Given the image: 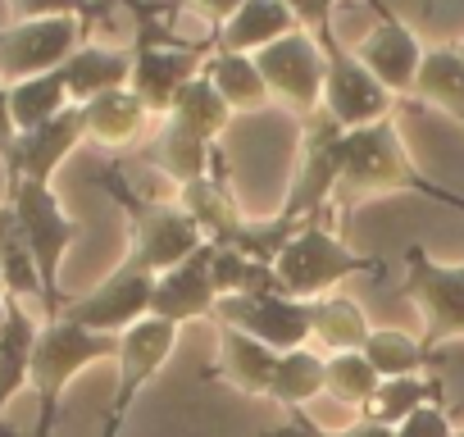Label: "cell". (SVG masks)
<instances>
[{
	"mask_svg": "<svg viewBox=\"0 0 464 437\" xmlns=\"http://www.w3.org/2000/svg\"><path fill=\"white\" fill-rule=\"evenodd\" d=\"M355 60L392 92H414V78H419V64H423V46L419 37L392 15V19H378V28L369 33V42L355 51Z\"/></svg>",
	"mask_w": 464,
	"mask_h": 437,
	"instance_id": "16",
	"label": "cell"
},
{
	"mask_svg": "<svg viewBox=\"0 0 464 437\" xmlns=\"http://www.w3.org/2000/svg\"><path fill=\"white\" fill-rule=\"evenodd\" d=\"M0 296H5V274H0Z\"/></svg>",
	"mask_w": 464,
	"mask_h": 437,
	"instance_id": "43",
	"label": "cell"
},
{
	"mask_svg": "<svg viewBox=\"0 0 464 437\" xmlns=\"http://www.w3.org/2000/svg\"><path fill=\"white\" fill-rule=\"evenodd\" d=\"M283 5L292 10V19L301 24L305 37H314V46L324 55H333L342 42H337V28H333V10H337V0H283Z\"/></svg>",
	"mask_w": 464,
	"mask_h": 437,
	"instance_id": "34",
	"label": "cell"
},
{
	"mask_svg": "<svg viewBox=\"0 0 464 437\" xmlns=\"http://www.w3.org/2000/svg\"><path fill=\"white\" fill-rule=\"evenodd\" d=\"M364 5H369L378 19H392V5H387V0H364Z\"/></svg>",
	"mask_w": 464,
	"mask_h": 437,
	"instance_id": "40",
	"label": "cell"
},
{
	"mask_svg": "<svg viewBox=\"0 0 464 437\" xmlns=\"http://www.w3.org/2000/svg\"><path fill=\"white\" fill-rule=\"evenodd\" d=\"M19 24L24 19H82L92 24V0H10Z\"/></svg>",
	"mask_w": 464,
	"mask_h": 437,
	"instance_id": "36",
	"label": "cell"
},
{
	"mask_svg": "<svg viewBox=\"0 0 464 437\" xmlns=\"http://www.w3.org/2000/svg\"><path fill=\"white\" fill-rule=\"evenodd\" d=\"M382 387L378 369L360 355V351H342V355H328V374H324V392H333L337 401L346 405H369L373 392Z\"/></svg>",
	"mask_w": 464,
	"mask_h": 437,
	"instance_id": "33",
	"label": "cell"
},
{
	"mask_svg": "<svg viewBox=\"0 0 464 437\" xmlns=\"http://www.w3.org/2000/svg\"><path fill=\"white\" fill-rule=\"evenodd\" d=\"M169 119L173 123H182L187 132H196L200 141H214L223 128H227V119H232V105L214 92V83L205 78V73H196L178 96H173V105H169Z\"/></svg>",
	"mask_w": 464,
	"mask_h": 437,
	"instance_id": "24",
	"label": "cell"
},
{
	"mask_svg": "<svg viewBox=\"0 0 464 437\" xmlns=\"http://www.w3.org/2000/svg\"><path fill=\"white\" fill-rule=\"evenodd\" d=\"M0 328H5V296H0Z\"/></svg>",
	"mask_w": 464,
	"mask_h": 437,
	"instance_id": "41",
	"label": "cell"
},
{
	"mask_svg": "<svg viewBox=\"0 0 464 437\" xmlns=\"http://www.w3.org/2000/svg\"><path fill=\"white\" fill-rule=\"evenodd\" d=\"M337 187H346L355 196L405 187V191H428V196L450 200V205L464 209L459 196H450V191H441V187H432V182L419 178V169L410 164V155H405V146H401V137H396V128L387 119L373 123V128H355V132L342 137V182Z\"/></svg>",
	"mask_w": 464,
	"mask_h": 437,
	"instance_id": "5",
	"label": "cell"
},
{
	"mask_svg": "<svg viewBox=\"0 0 464 437\" xmlns=\"http://www.w3.org/2000/svg\"><path fill=\"white\" fill-rule=\"evenodd\" d=\"M209 55V46H155V42H137V55H132V78H128V92L146 105V110H169L173 96L200 73L196 60Z\"/></svg>",
	"mask_w": 464,
	"mask_h": 437,
	"instance_id": "13",
	"label": "cell"
},
{
	"mask_svg": "<svg viewBox=\"0 0 464 437\" xmlns=\"http://www.w3.org/2000/svg\"><path fill=\"white\" fill-rule=\"evenodd\" d=\"M414 92L432 105H441L455 123H464V55L441 46V51H423Z\"/></svg>",
	"mask_w": 464,
	"mask_h": 437,
	"instance_id": "25",
	"label": "cell"
},
{
	"mask_svg": "<svg viewBox=\"0 0 464 437\" xmlns=\"http://www.w3.org/2000/svg\"><path fill=\"white\" fill-rule=\"evenodd\" d=\"M342 137L346 128H337L333 114H324V105L310 114L305 123V146H301V173H296V187L283 205L278 218L287 224H305V218L319 214V205L337 191L342 182Z\"/></svg>",
	"mask_w": 464,
	"mask_h": 437,
	"instance_id": "9",
	"label": "cell"
},
{
	"mask_svg": "<svg viewBox=\"0 0 464 437\" xmlns=\"http://www.w3.org/2000/svg\"><path fill=\"white\" fill-rule=\"evenodd\" d=\"M110 191L123 200V209L132 214V265L146 269V274H169L178 269L182 260H191L200 247H205V233L196 228V218L173 205V200H146V196H132L119 173H110Z\"/></svg>",
	"mask_w": 464,
	"mask_h": 437,
	"instance_id": "3",
	"label": "cell"
},
{
	"mask_svg": "<svg viewBox=\"0 0 464 437\" xmlns=\"http://www.w3.org/2000/svg\"><path fill=\"white\" fill-rule=\"evenodd\" d=\"M82 19H24L0 28V83L14 87L24 78H42L64 69V60L82 46Z\"/></svg>",
	"mask_w": 464,
	"mask_h": 437,
	"instance_id": "6",
	"label": "cell"
},
{
	"mask_svg": "<svg viewBox=\"0 0 464 437\" xmlns=\"http://www.w3.org/2000/svg\"><path fill=\"white\" fill-rule=\"evenodd\" d=\"M396 437H455V428H450V419H446V405H441V401H428V405H419V410L396 428Z\"/></svg>",
	"mask_w": 464,
	"mask_h": 437,
	"instance_id": "37",
	"label": "cell"
},
{
	"mask_svg": "<svg viewBox=\"0 0 464 437\" xmlns=\"http://www.w3.org/2000/svg\"><path fill=\"white\" fill-rule=\"evenodd\" d=\"M405 292L428 319L423 351L464 337V265H437L423 247L405 251Z\"/></svg>",
	"mask_w": 464,
	"mask_h": 437,
	"instance_id": "8",
	"label": "cell"
},
{
	"mask_svg": "<svg viewBox=\"0 0 464 437\" xmlns=\"http://www.w3.org/2000/svg\"><path fill=\"white\" fill-rule=\"evenodd\" d=\"M10 209L24 228V242L37 260V274H42V292H46V319H60V265H64V251L78 242L82 224L73 214H64V205L55 200L51 182H33V178H19L10 182Z\"/></svg>",
	"mask_w": 464,
	"mask_h": 437,
	"instance_id": "2",
	"label": "cell"
},
{
	"mask_svg": "<svg viewBox=\"0 0 464 437\" xmlns=\"http://www.w3.org/2000/svg\"><path fill=\"white\" fill-rule=\"evenodd\" d=\"M82 137H87V128H82V105H69V110L55 114L51 123H42V128H33V132H19L14 155H10V164H5L10 182H19V178L51 182V173L64 164V155H69Z\"/></svg>",
	"mask_w": 464,
	"mask_h": 437,
	"instance_id": "14",
	"label": "cell"
},
{
	"mask_svg": "<svg viewBox=\"0 0 464 437\" xmlns=\"http://www.w3.org/2000/svg\"><path fill=\"white\" fill-rule=\"evenodd\" d=\"M205 78L214 83V92L232 105V110H246V105H265L269 87L256 69L251 55H232V51H209L205 55Z\"/></svg>",
	"mask_w": 464,
	"mask_h": 437,
	"instance_id": "27",
	"label": "cell"
},
{
	"mask_svg": "<svg viewBox=\"0 0 464 437\" xmlns=\"http://www.w3.org/2000/svg\"><path fill=\"white\" fill-rule=\"evenodd\" d=\"M328 60V78H324V114H333L337 119V128H346V132H355V128H373V123H382L387 119V110H392V92L346 51V46H337L333 55H324Z\"/></svg>",
	"mask_w": 464,
	"mask_h": 437,
	"instance_id": "12",
	"label": "cell"
},
{
	"mask_svg": "<svg viewBox=\"0 0 464 437\" xmlns=\"http://www.w3.org/2000/svg\"><path fill=\"white\" fill-rule=\"evenodd\" d=\"M146 119H150V110H146L128 87L105 92V96H96V101L82 105V128H87V137H96L101 146H132V141L146 132Z\"/></svg>",
	"mask_w": 464,
	"mask_h": 437,
	"instance_id": "21",
	"label": "cell"
},
{
	"mask_svg": "<svg viewBox=\"0 0 464 437\" xmlns=\"http://www.w3.org/2000/svg\"><path fill=\"white\" fill-rule=\"evenodd\" d=\"M14 141H19V128H14V119H10V87L0 83V164H10Z\"/></svg>",
	"mask_w": 464,
	"mask_h": 437,
	"instance_id": "38",
	"label": "cell"
},
{
	"mask_svg": "<svg viewBox=\"0 0 464 437\" xmlns=\"http://www.w3.org/2000/svg\"><path fill=\"white\" fill-rule=\"evenodd\" d=\"M150 296H155V274H146V269H137V265L128 260V265L114 269L96 292H87V296H78V301H64L60 319H69V324H78V328H92V333L119 337V333H128L137 319L150 315Z\"/></svg>",
	"mask_w": 464,
	"mask_h": 437,
	"instance_id": "10",
	"label": "cell"
},
{
	"mask_svg": "<svg viewBox=\"0 0 464 437\" xmlns=\"http://www.w3.org/2000/svg\"><path fill=\"white\" fill-rule=\"evenodd\" d=\"M73 101H69V87H64L60 69L55 73H42V78H24V83L10 87V119H14L19 132H33V128L51 123Z\"/></svg>",
	"mask_w": 464,
	"mask_h": 437,
	"instance_id": "26",
	"label": "cell"
},
{
	"mask_svg": "<svg viewBox=\"0 0 464 437\" xmlns=\"http://www.w3.org/2000/svg\"><path fill=\"white\" fill-rule=\"evenodd\" d=\"M274 369H278V351H269L265 342H256L237 328H223V378H232L242 392L269 396Z\"/></svg>",
	"mask_w": 464,
	"mask_h": 437,
	"instance_id": "23",
	"label": "cell"
},
{
	"mask_svg": "<svg viewBox=\"0 0 464 437\" xmlns=\"http://www.w3.org/2000/svg\"><path fill=\"white\" fill-rule=\"evenodd\" d=\"M33 346H37V324L28 319L24 301L5 296V328H0V414L28 387Z\"/></svg>",
	"mask_w": 464,
	"mask_h": 437,
	"instance_id": "20",
	"label": "cell"
},
{
	"mask_svg": "<svg viewBox=\"0 0 464 437\" xmlns=\"http://www.w3.org/2000/svg\"><path fill=\"white\" fill-rule=\"evenodd\" d=\"M260 437H396V428H382V423L360 419V423H355V428H346V432H328V428H319L305 410H292V419H287L283 428L260 432Z\"/></svg>",
	"mask_w": 464,
	"mask_h": 437,
	"instance_id": "35",
	"label": "cell"
},
{
	"mask_svg": "<svg viewBox=\"0 0 464 437\" xmlns=\"http://www.w3.org/2000/svg\"><path fill=\"white\" fill-rule=\"evenodd\" d=\"M182 209L196 218V228L205 233L209 247H237L242 233H246V218L237 214V205L227 200V191L209 173L182 187Z\"/></svg>",
	"mask_w": 464,
	"mask_h": 437,
	"instance_id": "19",
	"label": "cell"
},
{
	"mask_svg": "<svg viewBox=\"0 0 464 437\" xmlns=\"http://www.w3.org/2000/svg\"><path fill=\"white\" fill-rule=\"evenodd\" d=\"M155 164L169 173V178H178L182 187L187 182H196V178H205V164H209V141H200L196 132H187L182 123H164V132H160V141H155Z\"/></svg>",
	"mask_w": 464,
	"mask_h": 437,
	"instance_id": "32",
	"label": "cell"
},
{
	"mask_svg": "<svg viewBox=\"0 0 464 437\" xmlns=\"http://www.w3.org/2000/svg\"><path fill=\"white\" fill-rule=\"evenodd\" d=\"M105 355H119V337L110 333H92V328H78L69 319H46V328H37V346H33V369H28V383L42 401V423H37V437H51L55 419H60V396L64 387L92 364V360H105Z\"/></svg>",
	"mask_w": 464,
	"mask_h": 437,
	"instance_id": "1",
	"label": "cell"
},
{
	"mask_svg": "<svg viewBox=\"0 0 464 437\" xmlns=\"http://www.w3.org/2000/svg\"><path fill=\"white\" fill-rule=\"evenodd\" d=\"M0 274H5V296L24 301V296H37L46 306V292H42V274H37V260L24 242V228L10 209V200L0 205Z\"/></svg>",
	"mask_w": 464,
	"mask_h": 437,
	"instance_id": "22",
	"label": "cell"
},
{
	"mask_svg": "<svg viewBox=\"0 0 464 437\" xmlns=\"http://www.w3.org/2000/svg\"><path fill=\"white\" fill-rule=\"evenodd\" d=\"M382 265L369 260V256H355L346 251L333 233H324L314 218L292 233V242L278 251L274 260V278H278V292L292 296V301H319V292L337 287L342 278L351 274H378Z\"/></svg>",
	"mask_w": 464,
	"mask_h": 437,
	"instance_id": "4",
	"label": "cell"
},
{
	"mask_svg": "<svg viewBox=\"0 0 464 437\" xmlns=\"http://www.w3.org/2000/svg\"><path fill=\"white\" fill-rule=\"evenodd\" d=\"M360 355L378 369L382 383H387V378H414V374L423 369V360H428L423 342H414V337H405V333H396V328H373L369 342L360 346Z\"/></svg>",
	"mask_w": 464,
	"mask_h": 437,
	"instance_id": "31",
	"label": "cell"
},
{
	"mask_svg": "<svg viewBox=\"0 0 464 437\" xmlns=\"http://www.w3.org/2000/svg\"><path fill=\"white\" fill-rule=\"evenodd\" d=\"M191 5H196V10H200L209 24H218V28H223L232 15H237V10L246 5V0H191Z\"/></svg>",
	"mask_w": 464,
	"mask_h": 437,
	"instance_id": "39",
	"label": "cell"
},
{
	"mask_svg": "<svg viewBox=\"0 0 464 437\" xmlns=\"http://www.w3.org/2000/svg\"><path fill=\"white\" fill-rule=\"evenodd\" d=\"M256 69L265 78V87L274 96H283L287 105H296L301 114H314L324 105V78H328V60L314 46V37H305L301 28L278 37L274 46H265L256 55Z\"/></svg>",
	"mask_w": 464,
	"mask_h": 437,
	"instance_id": "11",
	"label": "cell"
},
{
	"mask_svg": "<svg viewBox=\"0 0 464 437\" xmlns=\"http://www.w3.org/2000/svg\"><path fill=\"white\" fill-rule=\"evenodd\" d=\"M324 374H328V360L310 346L301 351H287L278 355V369H274V383H269V401L287 405V410H301L310 396L324 392Z\"/></svg>",
	"mask_w": 464,
	"mask_h": 437,
	"instance_id": "29",
	"label": "cell"
},
{
	"mask_svg": "<svg viewBox=\"0 0 464 437\" xmlns=\"http://www.w3.org/2000/svg\"><path fill=\"white\" fill-rule=\"evenodd\" d=\"M218 306V292L209 283V242L182 260L178 269L160 274L155 278V296H150V315L164 319V324H187V319H205L214 315Z\"/></svg>",
	"mask_w": 464,
	"mask_h": 437,
	"instance_id": "15",
	"label": "cell"
},
{
	"mask_svg": "<svg viewBox=\"0 0 464 437\" xmlns=\"http://www.w3.org/2000/svg\"><path fill=\"white\" fill-rule=\"evenodd\" d=\"M455 437H464V432H455Z\"/></svg>",
	"mask_w": 464,
	"mask_h": 437,
	"instance_id": "45",
	"label": "cell"
},
{
	"mask_svg": "<svg viewBox=\"0 0 464 437\" xmlns=\"http://www.w3.org/2000/svg\"><path fill=\"white\" fill-rule=\"evenodd\" d=\"M214 315L223 319V328H237L256 342H265L269 351L287 355L301 351L314 337V301H292V296H218Z\"/></svg>",
	"mask_w": 464,
	"mask_h": 437,
	"instance_id": "7",
	"label": "cell"
},
{
	"mask_svg": "<svg viewBox=\"0 0 464 437\" xmlns=\"http://www.w3.org/2000/svg\"><path fill=\"white\" fill-rule=\"evenodd\" d=\"M459 55H464V46H459Z\"/></svg>",
	"mask_w": 464,
	"mask_h": 437,
	"instance_id": "44",
	"label": "cell"
},
{
	"mask_svg": "<svg viewBox=\"0 0 464 437\" xmlns=\"http://www.w3.org/2000/svg\"><path fill=\"white\" fill-rule=\"evenodd\" d=\"M296 28H301V24L292 19V10L283 5V0H246V5L218 28L214 51H232V55L256 51V55H260L265 46H274L278 37H287V33H296Z\"/></svg>",
	"mask_w": 464,
	"mask_h": 437,
	"instance_id": "17",
	"label": "cell"
},
{
	"mask_svg": "<svg viewBox=\"0 0 464 437\" xmlns=\"http://www.w3.org/2000/svg\"><path fill=\"white\" fill-rule=\"evenodd\" d=\"M0 437H19V432H10V428H5V423H0Z\"/></svg>",
	"mask_w": 464,
	"mask_h": 437,
	"instance_id": "42",
	"label": "cell"
},
{
	"mask_svg": "<svg viewBox=\"0 0 464 437\" xmlns=\"http://www.w3.org/2000/svg\"><path fill=\"white\" fill-rule=\"evenodd\" d=\"M428 401H441V378H423V374H414V378H387L373 392V401L364 405V419L369 423H382V428H401Z\"/></svg>",
	"mask_w": 464,
	"mask_h": 437,
	"instance_id": "28",
	"label": "cell"
},
{
	"mask_svg": "<svg viewBox=\"0 0 464 437\" xmlns=\"http://www.w3.org/2000/svg\"><path fill=\"white\" fill-rule=\"evenodd\" d=\"M369 319H364V310L355 306V301H346V296H333V301H314V337L333 351V355H342V351H360L364 342H369Z\"/></svg>",
	"mask_w": 464,
	"mask_h": 437,
	"instance_id": "30",
	"label": "cell"
},
{
	"mask_svg": "<svg viewBox=\"0 0 464 437\" xmlns=\"http://www.w3.org/2000/svg\"><path fill=\"white\" fill-rule=\"evenodd\" d=\"M60 78H64V87H69V101H73V105H87V101H96V96H105V92L128 87V78H132V55H128V51L78 46V51L64 60Z\"/></svg>",
	"mask_w": 464,
	"mask_h": 437,
	"instance_id": "18",
	"label": "cell"
}]
</instances>
